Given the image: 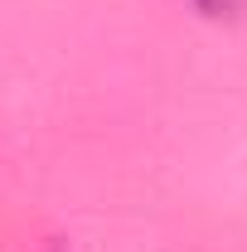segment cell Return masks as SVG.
I'll list each match as a JSON object with an SVG mask.
<instances>
[{
    "label": "cell",
    "instance_id": "obj_1",
    "mask_svg": "<svg viewBox=\"0 0 247 252\" xmlns=\"http://www.w3.org/2000/svg\"><path fill=\"white\" fill-rule=\"evenodd\" d=\"M243 5H247V0H194V10L209 15V20H233Z\"/></svg>",
    "mask_w": 247,
    "mask_h": 252
}]
</instances>
